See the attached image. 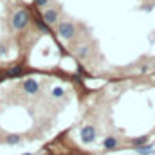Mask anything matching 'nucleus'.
<instances>
[{
    "instance_id": "obj_10",
    "label": "nucleus",
    "mask_w": 155,
    "mask_h": 155,
    "mask_svg": "<svg viewBox=\"0 0 155 155\" xmlns=\"http://www.w3.org/2000/svg\"><path fill=\"white\" fill-rule=\"evenodd\" d=\"M5 143L7 144H18L20 143V135H7L5 137Z\"/></svg>"
},
{
    "instance_id": "obj_2",
    "label": "nucleus",
    "mask_w": 155,
    "mask_h": 155,
    "mask_svg": "<svg viewBox=\"0 0 155 155\" xmlns=\"http://www.w3.org/2000/svg\"><path fill=\"white\" fill-rule=\"evenodd\" d=\"M58 35L61 36V38H74V35H76V27H74V24H71V22H60L58 24Z\"/></svg>"
},
{
    "instance_id": "obj_11",
    "label": "nucleus",
    "mask_w": 155,
    "mask_h": 155,
    "mask_svg": "<svg viewBox=\"0 0 155 155\" xmlns=\"http://www.w3.org/2000/svg\"><path fill=\"white\" fill-rule=\"evenodd\" d=\"M36 25H38L40 31H43V33H49V27H47L45 20H36Z\"/></svg>"
},
{
    "instance_id": "obj_16",
    "label": "nucleus",
    "mask_w": 155,
    "mask_h": 155,
    "mask_svg": "<svg viewBox=\"0 0 155 155\" xmlns=\"http://www.w3.org/2000/svg\"><path fill=\"white\" fill-rule=\"evenodd\" d=\"M24 155H31V153H24Z\"/></svg>"
},
{
    "instance_id": "obj_8",
    "label": "nucleus",
    "mask_w": 155,
    "mask_h": 155,
    "mask_svg": "<svg viewBox=\"0 0 155 155\" xmlns=\"http://www.w3.org/2000/svg\"><path fill=\"white\" fill-rule=\"evenodd\" d=\"M134 150L139 155H152L153 150H152V144H143V146H134Z\"/></svg>"
},
{
    "instance_id": "obj_5",
    "label": "nucleus",
    "mask_w": 155,
    "mask_h": 155,
    "mask_svg": "<svg viewBox=\"0 0 155 155\" xmlns=\"http://www.w3.org/2000/svg\"><path fill=\"white\" fill-rule=\"evenodd\" d=\"M43 20H45V24H56L58 22V11L56 9H47L43 13Z\"/></svg>"
},
{
    "instance_id": "obj_4",
    "label": "nucleus",
    "mask_w": 155,
    "mask_h": 155,
    "mask_svg": "<svg viewBox=\"0 0 155 155\" xmlns=\"http://www.w3.org/2000/svg\"><path fill=\"white\" fill-rule=\"evenodd\" d=\"M24 90H25V94H29V96H35L36 92L40 90V85L36 79H33V78H27L25 81H24Z\"/></svg>"
},
{
    "instance_id": "obj_1",
    "label": "nucleus",
    "mask_w": 155,
    "mask_h": 155,
    "mask_svg": "<svg viewBox=\"0 0 155 155\" xmlns=\"http://www.w3.org/2000/svg\"><path fill=\"white\" fill-rule=\"evenodd\" d=\"M29 22H31V15H29L27 9H18V11L13 15V20H11V24H13V27H15L16 31L25 29Z\"/></svg>"
},
{
    "instance_id": "obj_7",
    "label": "nucleus",
    "mask_w": 155,
    "mask_h": 155,
    "mask_svg": "<svg viewBox=\"0 0 155 155\" xmlns=\"http://www.w3.org/2000/svg\"><path fill=\"white\" fill-rule=\"evenodd\" d=\"M24 74V67L22 65H16V67H11V69H7V72H5V76L7 78H18Z\"/></svg>"
},
{
    "instance_id": "obj_14",
    "label": "nucleus",
    "mask_w": 155,
    "mask_h": 155,
    "mask_svg": "<svg viewBox=\"0 0 155 155\" xmlns=\"http://www.w3.org/2000/svg\"><path fill=\"white\" fill-rule=\"evenodd\" d=\"M35 2H36V5H40V7H41V5H47V4H49V0H35Z\"/></svg>"
},
{
    "instance_id": "obj_15",
    "label": "nucleus",
    "mask_w": 155,
    "mask_h": 155,
    "mask_svg": "<svg viewBox=\"0 0 155 155\" xmlns=\"http://www.w3.org/2000/svg\"><path fill=\"white\" fill-rule=\"evenodd\" d=\"M4 52H5V47H4V45H0V54H4Z\"/></svg>"
},
{
    "instance_id": "obj_3",
    "label": "nucleus",
    "mask_w": 155,
    "mask_h": 155,
    "mask_svg": "<svg viewBox=\"0 0 155 155\" xmlns=\"http://www.w3.org/2000/svg\"><path fill=\"white\" fill-rule=\"evenodd\" d=\"M79 135H81V141H83L85 144H90V143H94V141H96L97 132H96V128H94L92 124H87V126H83V128H81Z\"/></svg>"
},
{
    "instance_id": "obj_6",
    "label": "nucleus",
    "mask_w": 155,
    "mask_h": 155,
    "mask_svg": "<svg viewBox=\"0 0 155 155\" xmlns=\"http://www.w3.org/2000/svg\"><path fill=\"white\" fill-rule=\"evenodd\" d=\"M117 144H119V141H117L114 135H108V137H105V141H103L105 150H116Z\"/></svg>"
},
{
    "instance_id": "obj_12",
    "label": "nucleus",
    "mask_w": 155,
    "mask_h": 155,
    "mask_svg": "<svg viewBox=\"0 0 155 155\" xmlns=\"http://www.w3.org/2000/svg\"><path fill=\"white\" fill-rule=\"evenodd\" d=\"M63 94H65V92H63L61 87H54V88H52V96H54V97H63Z\"/></svg>"
},
{
    "instance_id": "obj_13",
    "label": "nucleus",
    "mask_w": 155,
    "mask_h": 155,
    "mask_svg": "<svg viewBox=\"0 0 155 155\" xmlns=\"http://www.w3.org/2000/svg\"><path fill=\"white\" fill-rule=\"evenodd\" d=\"M87 54H88V49H87V47H79V51H78V56H79V58H85Z\"/></svg>"
},
{
    "instance_id": "obj_9",
    "label": "nucleus",
    "mask_w": 155,
    "mask_h": 155,
    "mask_svg": "<svg viewBox=\"0 0 155 155\" xmlns=\"http://www.w3.org/2000/svg\"><path fill=\"white\" fill-rule=\"evenodd\" d=\"M132 144H134V146H143V144H148V137H146V135H143V137H135V139H132Z\"/></svg>"
}]
</instances>
